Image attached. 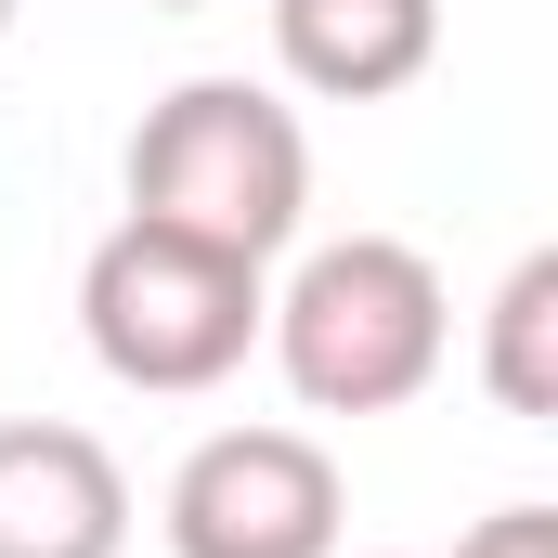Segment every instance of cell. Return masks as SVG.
<instances>
[{
	"label": "cell",
	"instance_id": "6da1fadb",
	"mask_svg": "<svg viewBox=\"0 0 558 558\" xmlns=\"http://www.w3.org/2000/svg\"><path fill=\"white\" fill-rule=\"evenodd\" d=\"M260 351L312 416H403L454 351V299L403 234H325L260 299Z\"/></svg>",
	"mask_w": 558,
	"mask_h": 558
},
{
	"label": "cell",
	"instance_id": "7a4b0ae2",
	"mask_svg": "<svg viewBox=\"0 0 558 558\" xmlns=\"http://www.w3.org/2000/svg\"><path fill=\"white\" fill-rule=\"evenodd\" d=\"M118 182H131V221H169V234L234 247V260L274 274L312 221V131L260 78H182V92L143 105Z\"/></svg>",
	"mask_w": 558,
	"mask_h": 558
},
{
	"label": "cell",
	"instance_id": "3957f363",
	"mask_svg": "<svg viewBox=\"0 0 558 558\" xmlns=\"http://www.w3.org/2000/svg\"><path fill=\"white\" fill-rule=\"evenodd\" d=\"M260 299H274L260 260L195 247V234L118 208V234L78 260V338H92V364H105L118 390L195 403V390H221V377L260 351Z\"/></svg>",
	"mask_w": 558,
	"mask_h": 558
},
{
	"label": "cell",
	"instance_id": "277c9868",
	"mask_svg": "<svg viewBox=\"0 0 558 558\" xmlns=\"http://www.w3.org/2000/svg\"><path fill=\"white\" fill-rule=\"evenodd\" d=\"M351 481L312 428H208L169 468V558H338Z\"/></svg>",
	"mask_w": 558,
	"mask_h": 558
},
{
	"label": "cell",
	"instance_id": "5b68a950",
	"mask_svg": "<svg viewBox=\"0 0 558 558\" xmlns=\"http://www.w3.org/2000/svg\"><path fill=\"white\" fill-rule=\"evenodd\" d=\"M131 546V468L65 416L0 428V558H118Z\"/></svg>",
	"mask_w": 558,
	"mask_h": 558
},
{
	"label": "cell",
	"instance_id": "8992f818",
	"mask_svg": "<svg viewBox=\"0 0 558 558\" xmlns=\"http://www.w3.org/2000/svg\"><path fill=\"white\" fill-rule=\"evenodd\" d=\"M441 52V0H274V65L312 105H390Z\"/></svg>",
	"mask_w": 558,
	"mask_h": 558
},
{
	"label": "cell",
	"instance_id": "52a82bcc",
	"mask_svg": "<svg viewBox=\"0 0 558 558\" xmlns=\"http://www.w3.org/2000/svg\"><path fill=\"white\" fill-rule=\"evenodd\" d=\"M481 390L507 416H558V247H533L481 312Z\"/></svg>",
	"mask_w": 558,
	"mask_h": 558
},
{
	"label": "cell",
	"instance_id": "ba28073f",
	"mask_svg": "<svg viewBox=\"0 0 558 558\" xmlns=\"http://www.w3.org/2000/svg\"><path fill=\"white\" fill-rule=\"evenodd\" d=\"M454 558H558V507H494L454 533Z\"/></svg>",
	"mask_w": 558,
	"mask_h": 558
},
{
	"label": "cell",
	"instance_id": "9c48e42d",
	"mask_svg": "<svg viewBox=\"0 0 558 558\" xmlns=\"http://www.w3.org/2000/svg\"><path fill=\"white\" fill-rule=\"evenodd\" d=\"M13 13H26V0H0V39H13Z\"/></svg>",
	"mask_w": 558,
	"mask_h": 558
},
{
	"label": "cell",
	"instance_id": "30bf717a",
	"mask_svg": "<svg viewBox=\"0 0 558 558\" xmlns=\"http://www.w3.org/2000/svg\"><path fill=\"white\" fill-rule=\"evenodd\" d=\"M156 13H208V0H156Z\"/></svg>",
	"mask_w": 558,
	"mask_h": 558
}]
</instances>
